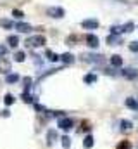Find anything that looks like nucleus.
Listing matches in <instances>:
<instances>
[{"mask_svg":"<svg viewBox=\"0 0 138 149\" xmlns=\"http://www.w3.org/2000/svg\"><path fill=\"white\" fill-rule=\"evenodd\" d=\"M81 28H85V30H97L99 28V21L97 19H85V21H81Z\"/></svg>","mask_w":138,"mask_h":149,"instance_id":"20e7f679","label":"nucleus"},{"mask_svg":"<svg viewBox=\"0 0 138 149\" xmlns=\"http://www.w3.org/2000/svg\"><path fill=\"white\" fill-rule=\"evenodd\" d=\"M123 76H126V78L133 80V78H137V76H138V71H137V70H133V68H126V70H123Z\"/></svg>","mask_w":138,"mask_h":149,"instance_id":"6e6552de","label":"nucleus"},{"mask_svg":"<svg viewBox=\"0 0 138 149\" xmlns=\"http://www.w3.org/2000/svg\"><path fill=\"white\" fill-rule=\"evenodd\" d=\"M85 42H86V45L92 47V49H97V47H99V37L93 35V33H88V35L85 37Z\"/></svg>","mask_w":138,"mask_h":149,"instance_id":"7ed1b4c3","label":"nucleus"},{"mask_svg":"<svg viewBox=\"0 0 138 149\" xmlns=\"http://www.w3.org/2000/svg\"><path fill=\"white\" fill-rule=\"evenodd\" d=\"M23 101H24V102H30V104H31L34 99L31 97V95H30V94H26V92H24V94H23Z\"/></svg>","mask_w":138,"mask_h":149,"instance_id":"c85d7f7f","label":"nucleus"},{"mask_svg":"<svg viewBox=\"0 0 138 149\" xmlns=\"http://www.w3.org/2000/svg\"><path fill=\"white\" fill-rule=\"evenodd\" d=\"M59 61H62L64 64H72V63H74V56H72V54H69V52H66V54H62V56H61V59H59Z\"/></svg>","mask_w":138,"mask_h":149,"instance_id":"9d476101","label":"nucleus"},{"mask_svg":"<svg viewBox=\"0 0 138 149\" xmlns=\"http://www.w3.org/2000/svg\"><path fill=\"white\" fill-rule=\"evenodd\" d=\"M7 42H9V45L14 49V47H17V43H19V38L16 37V35H9V37H7Z\"/></svg>","mask_w":138,"mask_h":149,"instance_id":"dca6fc26","label":"nucleus"},{"mask_svg":"<svg viewBox=\"0 0 138 149\" xmlns=\"http://www.w3.org/2000/svg\"><path fill=\"white\" fill-rule=\"evenodd\" d=\"M131 127H133V125H131V121H130V120H123V121H121V130H123V132L131 130Z\"/></svg>","mask_w":138,"mask_h":149,"instance_id":"f3484780","label":"nucleus"},{"mask_svg":"<svg viewBox=\"0 0 138 149\" xmlns=\"http://www.w3.org/2000/svg\"><path fill=\"white\" fill-rule=\"evenodd\" d=\"M45 37L43 35H34V37H30L26 40V47H41V45H45Z\"/></svg>","mask_w":138,"mask_h":149,"instance_id":"f257e3e1","label":"nucleus"},{"mask_svg":"<svg viewBox=\"0 0 138 149\" xmlns=\"http://www.w3.org/2000/svg\"><path fill=\"white\" fill-rule=\"evenodd\" d=\"M14 28L17 30V31H21V33H28V31H31L33 28L30 26V24H26V23H16L14 24Z\"/></svg>","mask_w":138,"mask_h":149,"instance_id":"0eeeda50","label":"nucleus"},{"mask_svg":"<svg viewBox=\"0 0 138 149\" xmlns=\"http://www.w3.org/2000/svg\"><path fill=\"white\" fill-rule=\"evenodd\" d=\"M121 33H123V28L121 26H110V35L116 37V35H121Z\"/></svg>","mask_w":138,"mask_h":149,"instance_id":"5701e85b","label":"nucleus"},{"mask_svg":"<svg viewBox=\"0 0 138 149\" xmlns=\"http://www.w3.org/2000/svg\"><path fill=\"white\" fill-rule=\"evenodd\" d=\"M34 109H36V111H45V108L40 106V104H34Z\"/></svg>","mask_w":138,"mask_h":149,"instance_id":"473e14b6","label":"nucleus"},{"mask_svg":"<svg viewBox=\"0 0 138 149\" xmlns=\"http://www.w3.org/2000/svg\"><path fill=\"white\" fill-rule=\"evenodd\" d=\"M61 141H62V148H64V149H69V148H71V139H69V135H64Z\"/></svg>","mask_w":138,"mask_h":149,"instance_id":"4be33fe9","label":"nucleus"},{"mask_svg":"<svg viewBox=\"0 0 138 149\" xmlns=\"http://www.w3.org/2000/svg\"><path fill=\"white\" fill-rule=\"evenodd\" d=\"M104 56H93V54H85V56H81V59L83 61H86V63H102Z\"/></svg>","mask_w":138,"mask_h":149,"instance_id":"423d86ee","label":"nucleus"},{"mask_svg":"<svg viewBox=\"0 0 138 149\" xmlns=\"http://www.w3.org/2000/svg\"><path fill=\"white\" fill-rule=\"evenodd\" d=\"M0 114H2L3 118H9V116H10V111H9V109H3V111L0 113Z\"/></svg>","mask_w":138,"mask_h":149,"instance_id":"2f4dec72","label":"nucleus"},{"mask_svg":"<svg viewBox=\"0 0 138 149\" xmlns=\"http://www.w3.org/2000/svg\"><path fill=\"white\" fill-rule=\"evenodd\" d=\"M57 125H59V128H62V130L68 132V130L72 128V120H71V118H59Z\"/></svg>","mask_w":138,"mask_h":149,"instance_id":"39448f33","label":"nucleus"},{"mask_svg":"<svg viewBox=\"0 0 138 149\" xmlns=\"http://www.w3.org/2000/svg\"><path fill=\"white\" fill-rule=\"evenodd\" d=\"M123 28V33H131L133 30H135V23H131V21H128L124 26H121Z\"/></svg>","mask_w":138,"mask_h":149,"instance_id":"2eb2a0df","label":"nucleus"},{"mask_svg":"<svg viewBox=\"0 0 138 149\" xmlns=\"http://www.w3.org/2000/svg\"><path fill=\"white\" fill-rule=\"evenodd\" d=\"M116 149H131V144H130V141H121Z\"/></svg>","mask_w":138,"mask_h":149,"instance_id":"412c9836","label":"nucleus"},{"mask_svg":"<svg viewBox=\"0 0 138 149\" xmlns=\"http://www.w3.org/2000/svg\"><path fill=\"white\" fill-rule=\"evenodd\" d=\"M12 16H14L16 19H23V17H24V12L19 10V9H14V10H12Z\"/></svg>","mask_w":138,"mask_h":149,"instance_id":"a878e982","label":"nucleus"},{"mask_svg":"<svg viewBox=\"0 0 138 149\" xmlns=\"http://www.w3.org/2000/svg\"><path fill=\"white\" fill-rule=\"evenodd\" d=\"M5 81H7V83H16V81H19V74L17 73H7Z\"/></svg>","mask_w":138,"mask_h":149,"instance_id":"ddd939ff","label":"nucleus"},{"mask_svg":"<svg viewBox=\"0 0 138 149\" xmlns=\"http://www.w3.org/2000/svg\"><path fill=\"white\" fill-rule=\"evenodd\" d=\"M0 71L7 74L9 71H10V63H9V61H3V59H2V61H0Z\"/></svg>","mask_w":138,"mask_h":149,"instance_id":"4468645a","label":"nucleus"},{"mask_svg":"<svg viewBox=\"0 0 138 149\" xmlns=\"http://www.w3.org/2000/svg\"><path fill=\"white\" fill-rule=\"evenodd\" d=\"M117 42H119V40L114 37V35H109V37H107V43H109V45H117Z\"/></svg>","mask_w":138,"mask_h":149,"instance_id":"cd10ccee","label":"nucleus"},{"mask_svg":"<svg viewBox=\"0 0 138 149\" xmlns=\"http://www.w3.org/2000/svg\"><path fill=\"white\" fill-rule=\"evenodd\" d=\"M130 50L131 52H138V42H131L130 43Z\"/></svg>","mask_w":138,"mask_h":149,"instance_id":"c756f323","label":"nucleus"},{"mask_svg":"<svg viewBox=\"0 0 138 149\" xmlns=\"http://www.w3.org/2000/svg\"><path fill=\"white\" fill-rule=\"evenodd\" d=\"M24 59H26V54H24V52H16V54H14V61H16V63H23Z\"/></svg>","mask_w":138,"mask_h":149,"instance_id":"6ab92c4d","label":"nucleus"},{"mask_svg":"<svg viewBox=\"0 0 138 149\" xmlns=\"http://www.w3.org/2000/svg\"><path fill=\"white\" fill-rule=\"evenodd\" d=\"M3 102H5V106H10V104H14V95H12V94H5V97H3Z\"/></svg>","mask_w":138,"mask_h":149,"instance_id":"aec40b11","label":"nucleus"},{"mask_svg":"<svg viewBox=\"0 0 138 149\" xmlns=\"http://www.w3.org/2000/svg\"><path fill=\"white\" fill-rule=\"evenodd\" d=\"M85 81H86V83H93V81H97V74H93V73L86 74V76H85Z\"/></svg>","mask_w":138,"mask_h":149,"instance_id":"bb28decb","label":"nucleus"},{"mask_svg":"<svg viewBox=\"0 0 138 149\" xmlns=\"http://www.w3.org/2000/svg\"><path fill=\"white\" fill-rule=\"evenodd\" d=\"M83 144H85V148H92L93 146V137L92 135H86L85 141H83Z\"/></svg>","mask_w":138,"mask_h":149,"instance_id":"b1692460","label":"nucleus"},{"mask_svg":"<svg viewBox=\"0 0 138 149\" xmlns=\"http://www.w3.org/2000/svg\"><path fill=\"white\" fill-rule=\"evenodd\" d=\"M110 64H112L114 68H121V66H123V57H121V56H112V57H110Z\"/></svg>","mask_w":138,"mask_h":149,"instance_id":"9b49d317","label":"nucleus"},{"mask_svg":"<svg viewBox=\"0 0 138 149\" xmlns=\"http://www.w3.org/2000/svg\"><path fill=\"white\" fill-rule=\"evenodd\" d=\"M47 57H48V61H52V63H55V61L61 59V56H59V54H54L52 50H47Z\"/></svg>","mask_w":138,"mask_h":149,"instance_id":"a211bd4d","label":"nucleus"},{"mask_svg":"<svg viewBox=\"0 0 138 149\" xmlns=\"http://www.w3.org/2000/svg\"><path fill=\"white\" fill-rule=\"evenodd\" d=\"M47 14L50 16V17H55V19H61V17H64V9L62 7H48L47 9Z\"/></svg>","mask_w":138,"mask_h":149,"instance_id":"f03ea898","label":"nucleus"},{"mask_svg":"<svg viewBox=\"0 0 138 149\" xmlns=\"http://www.w3.org/2000/svg\"><path fill=\"white\" fill-rule=\"evenodd\" d=\"M59 139V135H57V132L52 128V130H48V134H47V141H48V144H54L55 141Z\"/></svg>","mask_w":138,"mask_h":149,"instance_id":"f8f14e48","label":"nucleus"},{"mask_svg":"<svg viewBox=\"0 0 138 149\" xmlns=\"http://www.w3.org/2000/svg\"><path fill=\"white\" fill-rule=\"evenodd\" d=\"M124 104H126L130 109H133V111H138V101H137V99H133V97H128V99L124 101Z\"/></svg>","mask_w":138,"mask_h":149,"instance_id":"1a4fd4ad","label":"nucleus"},{"mask_svg":"<svg viewBox=\"0 0 138 149\" xmlns=\"http://www.w3.org/2000/svg\"><path fill=\"white\" fill-rule=\"evenodd\" d=\"M5 54H7V49H5V47H3V45L0 43V57H3Z\"/></svg>","mask_w":138,"mask_h":149,"instance_id":"7c9ffc66","label":"nucleus"},{"mask_svg":"<svg viewBox=\"0 0 138 149\" xmlns=\"http://www.w3.org/2000/svg\"><path fill=\"white\" fill-rule=\"evenodd\" d=\"M0 26H3V28H7V30H9V28H12V26H14V23H12V21H9V19H0Z\"/></svg>","mask_w":138,"mask_h":149,"instance_id":"393cba45","label":"nucleus"}]
</instances>
